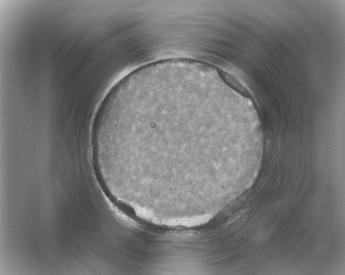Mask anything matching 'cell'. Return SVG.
<instances>
[{
    "label": "cell",
    "instance_id": "1",
    "mask_svg": "<svg viewBox=\"0 0 345 275\" xmlns=\"http://www.w3.org/2000/svg\"><path fill=\"white\" fill-rule=\"evenodd\" d=\"M218 72L224 81L234 90L237 91L240 94L248 98H250L251 97V95L249 93V91L246 89L241 83L237 81L235 78H234L229 74V73L223 70H220L218 71Z\"/></svg>",
    "mask_w": 345,
    "mask_h": 275
}]
</instances>
